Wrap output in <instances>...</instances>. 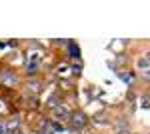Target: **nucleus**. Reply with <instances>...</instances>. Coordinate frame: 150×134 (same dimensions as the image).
Here are the masks:
<instances>
[{
  "label": "nucleus",
  "mask_w": 150,
  "mask_h": 134,
  "mask_svg": "<svg viewBox=\"0 0 150 134\" xmlns=\"http://www.w3.org/2000/svg\"><path fill=\"white\" fill-rule=\"evenodd\" d=\"M70 124H72V128L74 130H82L84 126H86V114L84 112H72L70 114Z\"/></svg>",
  "instance_id": "obj_1"
},
{
  "label": "nucleus",
  "mask_w": 150,
  "mask_h": 134,
  "mask_svg": "<svg viewBox=\"0 0 150 134\" xmlns=\"http://www.w3.org/2000/svg\"><path fill=\"white\" fill-rule=\"evenodd\" d=\"M0 82L6 84V86H16V84H18V76L12 74V72H2V74H0Z\"/></svg>",
  "instance_id": "obj_2"
},
{
  "label": "nucleus",
  "mask_w": 150,
  "mask_h": 134,
  "mask_svg": "<svg viewBox=\"0 0 150 134\" xmlns=\"http://www.w3.org/2000/svg\"><path fill=\"white\" fill-rule=\"evenodd\" d=\"M54 112H56V116H60V118H70V110L66 106H56Z\"/></svg>",
  "instance_id": "obj_3"
},
{
  "label": "nucleus",
  "mask_w": 150,
  "mask_h": 134,
  "mask_svg": "<svg viewBox=\"0 0 150 134\" xmlns=\"http://www.w3.org/2000/svg\"><path fill=\"white\" fill-rule=\"evenodd\" d=\"M138 68H140V70H144V72L150 70V62L146 60V56H144V58H138Z\"/></svg>",
  "instance_id": "obj_4"
},
{
  "label": "nucleus",
  "mask_w": 150,
  "mask_h": 134,
  "mask_svg": "<svg viewBox=\"0 0 150 134\" xmlns=\"http://www.w3.org/2000/svg\"><path fill=\"white\" fill-rule=\"evenodd\" d=\"M142 104H144V106H150V96H148V94L142 96Z\"/></svg>",
  "instance_id": "obj_5"
},
{
  "label": "nucleus",
  "mask_w": 150,
  "mask_h": 134,
  "mask_svg": "<svg viewBox=\"0 0 150 134\" xmlns=\"http://www.w3.org/2000/svg\"><path fill=\"white\" fill-rule=\"evenodd\" d=\"M122 78L128 80V82H132V74H122Z\"/></svg>",
  "instance_id": "obj_6"
},
{
  "label": "nucleus",
  "mask_w": 150,
  "mask_h": 134,
  "mask_svg": "<svg viewBox=\"0 0 150 134\" xmlns=\"http://www.w3.org/2000/svg\"><path fill=\"white\" fill-rule=\"evenodd\" d=\"M142 74H144V78H146V80H150V70H146V72H142Z\"/></svg>",
  "instance_id": "obj_7"
},
{
  "label": "nucleus",
  "mask_w": 150,
  "mask_h": 134,
  "mask_svg": "<svg viewBox=\"0 0 150 134\" xmlns=\"http://www.w3.org/2000/svg\"><path fill=\"white\" fill-rule=\"evenodd\" d=\"M118 134H132L130 130H118Z\"/></svg>",
  "instance_id": "obj_8"
},
{
  "label": "nucleus",
  "mask_w": 150,
  "mask_h": 134,
  "mask_svg": "<svg viewBox=\"0 0 150 134\" xmlns=\"http://www.w3.org/2000/svg\"><path fill=\"white\" fill-rule=\"evenodd\" d=\"M0 108H2V104H0Z\"/></svg>",
  "instance_id": "obj_9"
}]
</instances>
